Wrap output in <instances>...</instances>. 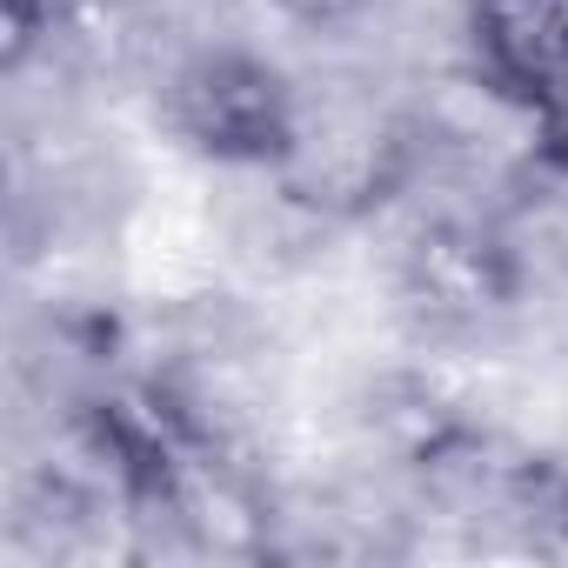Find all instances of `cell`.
I'll return each instance as SVG.
<instances>
[{"label": "cell", "mask_w": 568, "mask_h": 568, "mask_svg": "<svg viewBox=\"0 0 568 568\" xmlns=\"http://www.w3.org/2000/svg\"><path fill=\"white\" fill-rule=\"evenodd\" d=\"M462 41L501 108L568 134V0H468Z\"/></svg>", "instance_id": "cell-4"}, {"label": "cell", "mask_w": 568, "mask_h": 568, "mask_svg": "<svg viewBox=\"0 0 568 568\" xmlns=\"http://www.w3.org/2000/svg\"><path fill=\"white\" fill-rule=\"evenodd\" d=\"M435 141H428V114L368 74H315L302 81V114H295V141L274 161V194L308 221L328 227H355L375 221L382 207H395L422 168H428Z\"/></svg>", "instance_id": "cell-1"}, {"label": "cell", "mask_w": 568, "mask_h": 568, "mask_svg": "<svg viewBox=\"0 0 568 568\" xmlns=\"http://www.w3.org/2000/svg\"><path fill=\"white\" fill-rule=\"evenodd\" d=\"M395 295H402V315L422 335L468 342V335L501 328L521 308V295H528V261H521L515 234L495 214L442 207V214H428V221H415L402 234Z\"/></svg>", "instance_id": "cell-3"}, {"label": "cell", "mask_w": 568, "mask_h": 568, "mask_svg": "<svg viewBox=\"0 0 568 568\" xmlns=\"http://www.w3.org/2000/svg\"><path fill=\"white\" fill-rule=\"evenodd\" d=\"M295 114H302V81L241 41L194 48L161 81V128L214 168L274 174V161L295 141Z\"/></svg>", "instance_id": "cell-2"}, {"label": "cell", "mask_w": 568, "mask_h": 568, "mask_svg": "<svg viewBox=\"0 0 568 568\" xmlns=\"http://www.w3.org/2000/svg\"><path fill=\"white\" fill-rule=\"evenodd\" d=\"M68 28V0H0V74H28V61Z\"/></svg>", "instance_id": "cell-5"}, {"label": "cell", "mask_w": 568, "mask_h": 568, "mask_svg": "<svg viewBox=\"0 0 568 568\" xmlns=\"http://www.w3.org/2000/svg\"><path fill=\"white\" fill-rule=\"evenodd\" d=\"M261 8L274 14V21H288L295 34H348V28H362L382 0H261Z\"/></svg>", "instance_id": "cell-6"}]
</instances>
